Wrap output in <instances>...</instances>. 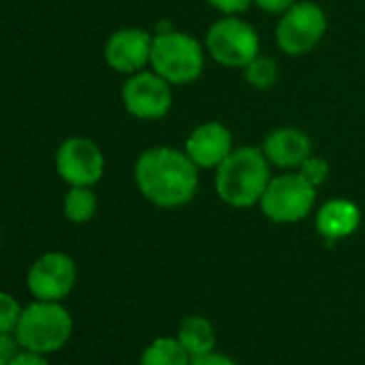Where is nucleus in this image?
<instances>
[{"label": "nucleus", "mask_w": 365, "mask_h": 365, "mask_svg": "<svg viewBox=\"0 0 365 365\" xmlns=\"http://www.w3.org/2000/svg\"><path fill=\"white\" fill-rule=\"evenodd\" d=\"M361 226V211L354 202L335 198L320 207L316 215V230L327 243H335L354 235Z\"/></svg>", "instance_id": "4468645a"}, {"label": "nucleus", "mask_w": 365, "mask_h": 365, "mask_svg": "<svg viewBox=\"0 0 365 365\" xmlns=\"http://www.w3.org/2000/svg\"><path fill=\"white\" fill-rule=\"evenodd\" d=\"M299 174H303L314 187H318V185H322V182L327 180V176H329V163H327V159H322V157L309 155V157L299 165Z\"/></svg>", "instance_id": "aec40b11"}, {"label": "nucleus", "mask_w": 365, "mask_h": 365, "mask_svg": "<svg viewBox=\"0 0 365 365\" xmlns=\"http://www.w3.org/2000/svg\"><path fill=\"white\" fill-rule=\"evenodd\" d=\"M176 339L190 352L192 359L215 350V329L202 316H190L182 320Z\"/></svg>", "instance_id": "2eb2a0df"}, {"label": "nucleus", "mask_w": 365, "mask_h": 365, "mask_svg": "<svg viewBox=\"0 0 365 365\" xmlns=\"http://www.w3.org/2000/svg\"><path fill=\"white\" fill-rule=\"evenodd\" d=\"M103 170L106 157L88 138H69L56 150V172L71 187H93Z\"/></svg>", "instance_id": "6e6552de"}, {"label": "nucleus", "mask_w": 365, "mask_h": 365, "mask_svg": "<svg viewBox=\"0 0 365 365\" xmlns=\"http://www.w3.org/2000/svg\"><path fill=\"white\" fill-rule=\"evenodd\" d=\"M63 213L73 224H86L97 213V196L91 187H71L63 200Z\"/></svg>", "instance_id": "f3484780"}, {"label": "nucleus", "mask_w": 365, "mask_h": 365, "mask_svg": "<svg viewBox=\"0 0 365 365\" xmlns=\"http://www.w3.org/2000/svg\"><path fill=\"white\" fill-rule=\"evenodd\" d=\"M271 182L269 159L262 148H235L217 168L215 192L232 209H252L260 205Z\"/></svg>", "instance_id": "f03ea898"}, {"label": "nucleus", "mask_w": 365, "mask_h": 365, "mask_svg": "<svg viewBox=\"0 0 365 365\" xmlns=\"http://www.w3.org/2000/svg\"><path fill=\"white\" fill-rule=\"evenodd\" d=\"M262 150L269 163L290 170V168H299L312 155V140L301 129L279 127L264 138Z\"/></svg>", "instance_id": "ddd939ff"}, {"label": "nucleus", "mask_w": 365, "mask_h": 365, "mask_svg": "<svg viewBox=\"0 0 365 365\" xmlns=\"http://www.w3.org/2000/svg\"><path fill=\"white\" fill-rule=\"evenodd\" d=\"M232 150V131L217 120L198 125L185 142V153L198 168L217 170Z\"/></svg>", "instance_id": "f8f14e48"}, {"label": "nucleus", "mask_w": 365, "mask_h": 365, "mask_svg": "<svg viewBox=\"0 0 365 365\" xmlns=\"http://www.w3.org/2000/svg\"><path fill=\"white\" fill-rule=\"evenodd\" d=\"M140 194L159 209H178L198 192V165L185 150L155 146L144 150L133 168Z\"/></svg>", "instance_id": "f257e3e1"}, {"label": "nucleus", "mask_w": 365, "mask_h": 365, "mask_svg": "<svg viewBox=\"0 0 365 365\" xmlns=\"http://www.w3.org/2000/svg\"><path fill=\"white\" fill-rule=\"evenodd\" d=\"M277 63L271 58V56H262L258 54L254 61H250L245 67H243V73H245V80L250 86L258 88V91H269L273 88V84L277 82Z\"/></svg>", "instance_id": "a211bd4d"}, {"label": "nucleus", "mask_w": 365, "mask_h": 365, "mask_svg": "<svg viewBox=\"0 0 365 365\" xmlns=\"http://www.w3.org/2000/svg\"><path fill=\"white\" fill-rule=\"evenodd\" d=\"M254 3L267 14H286L290 7L299 3V0H254Z\"/></svg>", "instance_id": "4be33fe9"}, {"label": "nucleus", "mask_w": 365, "mask_h": 365, "mask_svg": "<svg viewBox=\"0 0 365 365\" xmlns=\"http://www.w3.org/2000/svg\"><path fill=\"white\" fill-rule=\"evenodd\" d=\"M150 67L157 76L174 86L190 84L202 76L205 69V50L187 33L159 26L153 37Z\"/></svg>", "instance_id": "7ed1b4c3"}, {"label": "nucleus", "mask_w": 365, "mask_h": 365, "mask_svg": "<svg viewBox=\"0 0 365 365\" xmlns=\"http://www.w3.org/2000/svg\"><path fill=\"white\" fill-rule=\"evenodd\" d=\"M192 356L176 337H157L142 352L140 365H190Z\"/></svg>", "instance_id": "dca6fc26"}, {"label": "nucleus", "mask_w": 365, "mask_h": 365, "mask_svg": "<svg viewBox=\"0 0 365 365\" xmlns=\"http://www.w3.org/2000/svg\"><path fill=\"white\" fill-rule=\"evenodd\" d=\"M150 50H153V37L142 29H120L110 35L106 43V63L110 69L133 76L138 71H144V67L150 63Z\"/></svg>", "instance_id": "9b49d317"}, {"label": "nucleus", "mask_w": 365, "mask_h": 365, "mask_svg": "<svg viewBox=\"0 0 365 365\" xmlns=\"http://www.w3.org/2000/svg\"><path fill=\"white\" fill-rule=\"evenodd\" d=\"M22 305L16 297L0 292V333H16V327L22 316Z\"/></svg>", "instance_id": "6ab92c4d"}, {"label": "nucleus", "mask_w": 365, "mask_h": 365, "mask_svg": "<svg viewBox=\"0 0 365 365\" xmlns=\"http://www.w3.org/2000/svg\"><path fill=\"white\" fill-rule=\"evenodd\" d=\"M123 103L140 120H159L172 108V84L155 71H138L123 86Z\"/></svg>", "instance_id": "1a4fd4ad"}, {"label": "nucleus", "mask_w": 365, "mask_h": 365, "mask_svg": "<svg viewBox=\"0 0 365 365\" xmlns=\"http://www.w3.org/2000/svg\"><path fill=\"white\" fill-rule=\"evenodd\" d=\"M20 341L16 337V333H0V356L5 359H14L20 352Z\"/></svg>", "instance_id": "393cba45"}, {"label": "nucleus", "mask_w": 365, "mask_h": 365, "mask_svg": "<svg viewBox=\"0 0 365 365\" xmlns=\"http://www.w3.org/2000/svg\"><path fill=\"white\" fill-rule=\"evenodd\" d=\"M207 50L209 56L232 69H243L250 61L260 54V39L252 24L237 16H224L215 24H211L207 33Z\"/></svg>", "instance_id": "39448f33"}, {"label": "nucleus", "mask_w": 365, "mask_h": 365, "mask_svg": "<svg viewBox=\"0 0 365 365\" xmlns=\"http://www.w3.org/2000/svg\"><path fill=\"white\" fill-rule=\"evenodd\" d=\"M327 26V16L316 3H297L282 14L275 29V39L286 54L303 56L320 43Z\"/></svg>", "instance_id": "0eeeda50"}, {"label": "nucleus", "mask_w": 365, "mask_h": 365, "mask_svg": "<svg viewBox=\"0 0 365 365\" xmlns=\"http://www.w3.org/2000/svg\"><path fill=\"white\" fill-rule=\"evenodd\" d=\"M76 262L63 252H48L33 262L26 286L37 301H63L76 286Z\"/></svg>", "instance_id": "9d476101"}, {"label": "nucleus", "mask_w": 365, "mask_h": 365, "mask_svg": "<svg viewBox=\"0 0 365 365\" xmlns=\"http://www.w3.org/2000/svg\"><path fill=\"white\" fill-rule=\"evenodd\" d=\"M190 365H237L230 356L222 354V352H207V354H200V356H194Z\"/></svg>", "instance_id": "b1692460"}, {"label": "nucleus", "mask_w": 365, "mask_h": 365, "mask_svg": "<svg viewBox=\"0 0 365 365\" xmlns=\"http://www.w3.org/2000/svg\"><path fill=\"white\" fill-rule=\"evenodd\" d=\"M207 3L224 16H237L241 11H247L254 0H207Z\"/></svg>", "instance_id": "412c9836"}, {"label": "nucleus", "mask_w": 365, "mask_h": 365, "mask_svg": "<svg viewBox=\"0 0 365 365\" xmlns=\"http://www.w3.org/2000/svg\"><path fill=\"white\" fill-rule=\"evenodd\" d=\"M0 241H3V235H0Z\"/></svg>", "instance_id": "bb28decb"}, {"label": "nucleus", "mask_w": 365, "mask_h": 365, "mask_svg": "<svg viewBox=\"0 0 365 365\" xmlns=\"http://www.w3.org/2000/svg\"><path fill=\"white\" fill-rule=\"evenodd\" d=\"M314 202L316 187L303 174H282L271 178L260 209L275 224H294L312 213Z\"/></svg>", "instance_id": "423d86ee"}, {"label": "nucleus", "mask_w": 365, "mask_h": 365, "mask_svg": "<svg viewBox=\"0 0 365 365\" xmlns=\"http://www.w3.org/2000/svg\"><path fill=\"white\" fill-rule=\"evenodd\" d=\"M11 359H5V356H0V365H9Z\"/></svg>", "instance_id": "a878e982"}, {"label": "nucleus", "mask_w": 365, "mask_h": 365, "mask_svg": "<svg viewBox=\"0 0 365 365\" xmlns=\"http://www.w3.org/2000/svg\"><path fill=\"white\" fill-rule=\"evenodd\" d=\"M9 365H50V361L46 359V354L39 352H31V350H20Z\"/></svg>", "instance_id": "5701e85b"}, {"label": "nucleus", "mask_w": 365, "mask_h": 365, "mask_svg": "<svg viewBox=\"0 0 365 365\" xmlns=\"http://www.w3.org/2000/svg\"><path fill=\"white\" fill-rule=\"evenodd\" d=\"M73 331V318L58 301H35L22 309L16 337L24 350L50 354L61 350Z\"/></svg>", "instance_id": "20e7f679"}]
</instances>
